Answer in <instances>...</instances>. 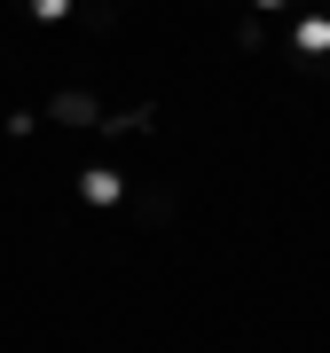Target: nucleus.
Listing matches in <instances>:
<instances>
[{
    "mask_svg": "<svg viewBox=\"0 0 330 353\" xmlns=\"http://www.w3.org/2000/svg\"><path fill=\"white\" fill-rule=\"evenodd\" d=\"M48 118H64V126H95L102 110H95V94H79V87H71V94H55V102H48Z\"/></svg>",
    "mask_w": 330,
    "mask_h": 353,
    "instance_id": "1",
    "label": "nucleus"
}]
</instances>
